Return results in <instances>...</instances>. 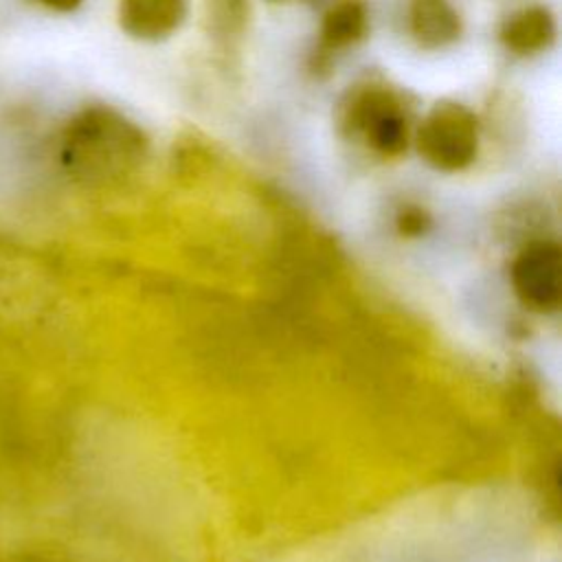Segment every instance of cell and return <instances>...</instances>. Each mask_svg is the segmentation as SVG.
<instances>
[{"label": "cell", "instance_id": "cell-7", "mask_svg": "<svg viewBox=\"0 0 562 562\" xmlns=\"http://www.w3.org/2000/svg\"><path fill=\"white\" fill-rule=\"evenodd\" d=\"M501 37L516 53H536L551 42L553 20L544 9H525L505 22Z\"/></svg>", "mask_w": 562, "mask_h": 562}, {"label": "cell", "instance_id": "cell-3", "mask_svg": "<svg viewBox=\"0 0 562 562\" xmlns=\"http://www.w3.org/2000/svg\"><path fill=\"white\" fill-rule=\"evenodd\" d=\"M349 123L382 154H400L406 147V116L400 101L384 88H367L349 110Z\"/></svg>", "mask_w": 562, "mask_h": 562}, {"label": "cell", "instance_id": "cell-1", "mask_svg": "<svg viewBox=\"0 0 562 562\" xmlns=\"http://www.w3.org/2000/svg\"><path fill=\"white\" fill-rule=\"evenodd\" d=\"M140 130L119 112L92 105L75 114L59 138V160L79 180L121 178L145 156Z\"/></svg>", "mask_w": 562, "mask_h": 562}, {"label": "cell", "instance_id": "cell-2", "mask_svg": "<svg viewBox=\"0 0 562 562\" xmlns=\"http://www.w3.org/2000/svg\"><path fill=\"white\" fill-rule=\"evenodd\" d=\"M422 156L439 169H461L476 154V119L459 103H437L417 136Z\"/></svg>", "mask_w": 562, "mask_h": 562}, {"label": "cell", "instance_id": "cell-9", "mask_svg": "<svg viewBox=\"0 0 562 562\" xmlns=\"http://www.w3.org/2000/svg\"><path fill=\"white\" fill-rule=\"evenodd\" d=\"M37 2H42L44 7H50L55 11H70L81 4V0H37Z\"/></svg>", "mask_w": 562, "mask_h": 562}, {"label": "cell", "instance_id": "cell-8", "mask_svg": "<svg viewBox=\"0 0 562 562\" xmlns=\"http://www.w3.org/2000/svg\"><path fill=\"white\" fill-rule=\"evenodd\" d=\"M367 29V11L360 0H342L327 11L321 29V48L334 53L362 37Z\"/></svg>", "mask_w": 562, "mask_h": 562}, {"label": "cell", "instance_id": "cell-6", "mask_svg": "<svg viewBox=\"0 0 562 562\" xmlns=\"http://www.w3.org/2000/svg\"><path fill=\"white\" fill-rule=\"evenodd\" d=\"M411 29L417 42L426 48L450 44L459 31V15L448 0H411Z\"/></svg>", "mask_w": 562, "mask_h": 562}, {"label": "cell", "instance_id": "cell-4", "mask_svg": "<svg viewBox=\"0 0 562 562\" xmlns=\"http://www.w3.org/2000/svg\"><path fill=\"white\" fill-rule=\"evenodd\" d=\"M518 292L533 305L544 307L558 299L560 252L551 244H536L525 250L516 263Z\"/></svg>", "mask_w": 562, "mask_h": 562}, {"label": "cell", "instance_id": "cell-5", "mask_svg": "<svg viewBox=\"0 0 562 562\" xmlns=\"http://www.w3.org/2000/svg\"><path fill=\"white\" fill-rule=\"evenodd\" d=\"M184 0H121V26L143 40L169 35L184 18Z\"/></svg>", "mask_w": 562, "mask_h": 562}]
</instances>
